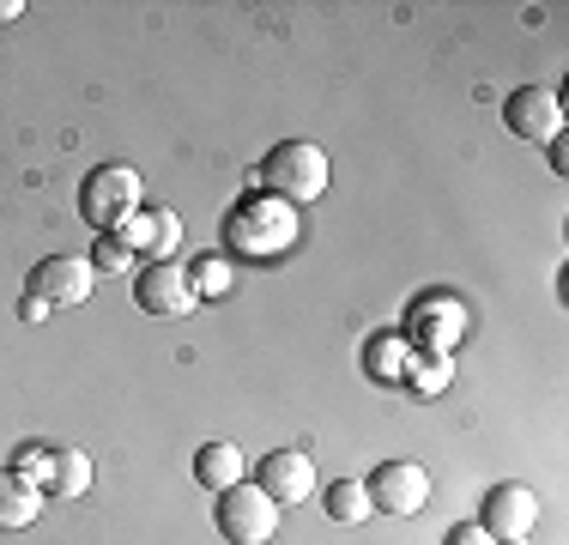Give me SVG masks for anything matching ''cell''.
<instances>
[{"instance_id":"4","label":"cell","mask_w":569,"mask_h":545,"mask_svg":"<svg viewBox=\"0 0 569 545\" xmlns=\"http://www.w3.org/2000/svg\"><path fill=\"white\" fill-rule=\"evenodd\" d=\"M219 534L230 545H273V534H279V503L267 497L261 485H249V479L219 490Z\"/></svg>"},{"instance_id":"13","label":"cell","mask_w":569,"mask_h":545,"mask_svg":"<svg viewBox=\"0 0 569 545\" xmlns=\"http://www.w3.org/2000/svg\"><path fill=\"white\" fill-rule=\"evenodd\" d=\"M43 515V490L31 479H19L12 467H0V534H19Z\"/></svg>"},{"instance_id":"5","label":"cell","mask_w":569,"mask_h":545,"mask_svg":"<svg viewBox=\"0 0 569 545\" xmlns=\"http://www.w3.org/2000/svg\"><path fill=\"white\" fill-rule=\"evenodd\" d=\"M91 291H98L91 255H49V261L31 267V297H43L49 309H79L91 304Z\"/></svg>"},{"instance_id":"15","label":"cell","mask_w":569,"mask_h":545,"mask_svg":"<svg viewBox=\"0 0 569 545\" xmlns=\"http://www.w3.org/2000/svg\"><path fill=\"white\" fill-rule=\"evenodd\" d=\"M91 479H98V467H91L86 448H56V467H49V497H86Z\"/></svg>"},{"instance_id":"18","label":"cell","mask_w":569,"mask_h":545,"mask_svg":"<svg viewBox=\"0 0 569 545\" xmlns=\"http://www.w3.org/2000/svg\"><path fill=\"white\" fill-rule=\"evenodd\" d=\"M455 376V358L449 351H412V370H406V382H412L418 394H442Z\"/></svg>"},{"instance_id":"11","label":"cell","mask_w":569,"mask_h":545,"mask_svg":"<svg viewBox=\"0 0 569 545\" xmlns=\"http://www.w3.org/2000/svg\"><path fill=\"white\" fill-rule=\"evenodd\" d=\"M116 237L128 242L133 255H158V261H170V255L182 249V218H176L170 207H140Z\"/></svg>"},{"instance_id":"7","label":"cell","mask_w":569,"mask_h":545,"mask_svg":"<svg viewBox=\"0 0 569 545\" xmlns=\"http://www.w3.org/2000/svg\"><path fill=\"white\" fill-rule=\"evenodd\" d=\"M133 304L146 309V316H194L200 309V291H194V272L182 261H152L133 279Z\"/></svg>"},{"instance_id":"16","label":"cell","mask_w":569,"mask_h":545,"mask_svg":"<svg viewBox=\"0 0 569 545\" xmlns=\"http://www.w3.org/2000/svg\"><path fill=\"white\" fill-rule=\"evenodd\" d=\"M363 364H370L376 382H406V370H412V339L406 334H376Z\"/></svg>"},{"instance_id":"14","label":"cell","mask_w":569,"mask_h":545,"mask_svg":"<svg viewBox=\"0 0 569 545\" xmlns=\"http://www.w3.org/2000/svg\"><path fill=\"white\" fill-rule=\"evenodd\" d=\"M194 479L219 497V490H230V485H242V448L237 443H207L194 455Z\"/></svg>"},{"instance_id":"26","label":"cell","mask_w":569,"mask_h":545,"mask_svg":"<svg viewBox=\"0 0 569 545\" xmlns=\"http://www.w3.org/2000/svg\"><path fill=\"white\" fill-rule=\"evenodd\" d=\"M497 545H527V539H497Z\"/></svg>"},{"instance_id":"19","label":"cell","mask_w":569,"mask_h":545,"mask_svg":"<svg viewBox=\"0 0 569 545\" xmlns=\"http://www.w3.org/2000/svg\"><path fill=\"white\" fill-rule=\"evenodd\" d=\"M49 467H56V448H43V443H24L19 460H12V473H19V479H31L37 490L49 485ZM43 497H49V490H43Z\"/></svg>"},{"instance_id":"24","label":"cell","mask_w":569,"mask_h":545,"mask_svg":"<svg viewBox=\"0 0 569 545\" xmlns=\"http://www.w3.org/2000/svg\"><path fill=\"white\" fill-rule=\"evenodd\" d=\"M551 170H569V146H563V133L551 140Z\"/></svg>"},{"instance_id":"17","label":"cell","mask_w":569,"mask_h":545,"mask_svg":"<svg viewBox=\"0 0 569 545\" xmlns=\"http://www.w3.org/2000/svg\"><path fill=\"white\" fill-rule=\"evenodd\" d=\"M328 515H333L340 527L370 522V515H376V503H370V490H363V479H340V485H328Z\"/></svg>"},{"instance_id":"22","label":"cell","mask_w":569,"mask_h":545,"mask_svg":"<svg viewBox=\"0 0 569 545\" xmlns=\"http://www.w3.org/2000/svg\"><path fill=\"white\" fill-rule=\"evenodd\" d=\"M442 545H497V539L485 534L479 522H460V527H449V539H442Z\"/></svg>"},{"instance_id":"25","label":"cell","mask_w":569,"mask_h":545,"mask_svg":"<svg viewBox=\"0 0 569 545\" xmlns=\"http://www.w3.org/2000/svg\"><path fill=\"white\" fill-rule=\"evenodd\" d=\"M12 19H24V0H0V24H12Z\"/></svg>"},{"instance_id":"23","label":"cell","mask_w":569,"mask_h":545,"mask_svg":"<svg viewBox=\"0 0 569 545\" xmlns=\"http://www.w3.org/2000/svg\"><path fill=\"white\" fill-rule=\"evenodd\" d=\"M19 316H24V321H43V316H49V304H43V297L24 291V309H19Z\"/></svg>"},{"instance_id":"12","label":"cell","mask_w":569,"mask_h":545,"mask_svg":"<svg viewBox=\"0 0 569 545\" xmlns=\"http://www.w3.org/2000/svg\"><path fill=\"white\" fill-rule=\"evenodd\" d=\"M460 327H467V316H460L455 297H425V304L412 309V334L425 339V351H455Z\"/></svg>"},{"instance_id":"20","label":"cell","mask_w":569,"mask_h":545,"mask_svg":"<svg viewBox=\"0 0 569 545\" xmlns=\"http://www.w3.org/2000/svg\"><path fill=\"white\" fill-rule=\"evenodd\" d=\"M188 272H194L200 304H207V297H224V291H230V261H194Z\"/></svg>"},{"instance_id":"10","label":"cell","mask_w":569,"mask_h":545,"mask_svg":"<svg viewBox=\"0 0 569 545\" xmlns=\"http://www.w3.org/2000/svg\"><path fill=\"white\" fill-rule=\"evenodd\" d=\"M267 490V497L279 503H303V497H316V460H309V448H273V455L261 460V479H254Z\"/></svg>"},{"instance_id":"9","label":"cell","mask_w":569,"mask_h":545,"mask_svg":"<svg viewBox=\"0 0 569 545\" xmlns=\"http://www.w3.org/2000/svg\"><path fill=\"white\" fill-rule=\"evenodd\" d=\"M479 527H485L491 539H533V527H539V497H533L527 485H491V490H485Z\"/></svg>"},{"instance_id":"6","label":"cell","mask_w":569,"mask_h":545,"mask_svg":"<svg viewBox=\"0 0 569 545\" xmlns=\"http://www.w3.org/2000/svg\"><path fill=\"white\" fill-rule=\"evenodd\" d=\"M503 121H509L515 140L551 146L563 133V98H558V86H515L509 103H503Z\"/></svg>"},{"instance_id":"2","label":"cell","mask_w":569,"mask_h":545,"mask_svg":"<svg viewBox=\"0 0 569 545\" xmlns=\"http://www.w3.org/2000/svg\"><path fill=\"white\" fill-rule=\"evenodd\" d=\"M261 182L284 207H309V200L328 195V152L316 140H284L261 158Z\"/></svg>"},{"instance_id":"3","label":"cell","mask_w":569,"mask_h":545,"mask_svg":"<svg viewBox=\"0 0 569 545\" xmlns=\"http://www.w3.org/2000/svg\"><path fill=\"white\" fill-rule=\"evenodd\" d=\"M140 207H146V188L128 164H103V170H91L86 188H79V212H86L91 230H121Z\"/></svg>"},{"instance_id":"1","label":"cell","mask_w":569,"mask_h":545,"mask_svg":"<svg viewBox=\"0 0 569 545\" xmlns=\"http://www.w3.org/2000/svg\"><path fill=\"white\" fill-rule=\"evenodd\" d=\"M297 230H303L297 207H284L273 195H242L224 212V249L242 261H284L297 249Z\"/></svg>"},{"instance_id":"8","label":"cell","mask_w":569,"mask_h":545,"mask_svg":"<svg viewBox=\"0 0 569 545\" xmlns=\"http://www.w3.org/2000/svg\"><path fill=\"white\" fill-rule=\"evenodd\" d=\"M363 490H370V503L388 515H418L430 503V473L418 467V460H382V467L363 479Z\"/></svg>"},{"instance_id":"21","label":"cell","mask_w":569,"mask_h":545,"mask_svg":"<svg viewBox=\"0 0 569 545\" xmlns=\"http://www.w3.org/2000/svg\"><path fill=\"white\" fill-rule=\"evenodd\" d=\"M91 255H98V261H91L98 272H121V267L133 261V249H128V242L116 237V230H98V249H91Z\"/></svg>"}]
</instances>
